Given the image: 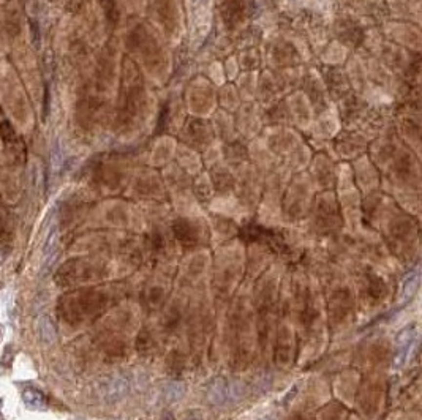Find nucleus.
Segmentation results:
<instances>
[{
  "label": "nucleus",
  "mask_w": 422,
  "mask_h": 420,
  "mask_svg": "<svg viewBox=\"0 0 422 420\" xmlns=\"http://www.w3.org/2000/svg\"><path fill=\"white\" fill-rule=\"evenodd\" d=\"M22 400L29 409H43L46 406V397L38 389H25L22 393Z\"/></svg>",
  "instance_id": "0eeeda50"
},
{
  "label": "nucleus",
  "mask_w": 422,
  "mask_h": 420,
  "mask_svg": "<svg viewBox=\"0 0 422 420\" xmlns=\"http://www.w3.org/2000/svg\"><path fill=\"white\" fill-rule=\"evenodd\" d=\"M130 390V379L125 373H116L105 379L100 385V393L106 403H117L127 397Z\"/></svg>",
  "instance_id": "f257e3e1"
},
{
  "label": "nucleus",
  "mask_w": 422,
  "mask_h": 420,
  "mask_svg": "<svg viewBox=\"0 0 422 420\" xmlns=\"http://www.w3.org/2000/svg\"><path fill=\"white\" fill-rule=\"evenodd\" d=\"M38 335L40 340L44 343V344H52L57 340V332H56V325L52 322V319L44 315L40 318L38 321Z\"/></svg>",
  "instance_id": "39448f33"
},
{
  "label": "nucleus",
  "mask_w": 422,
  "mask_h": 420,
  "mask_svg": "<svg viewBox=\"0 0 422 420\" xmlns=\"http://www.w3.org/2000/svg\"><path fill=\"white\" fill-rule=\"evenodd\" d=\"M207 398L215 406H222L230 403V390H228V381L223 378H215L207 385Z\"/></svg>",
  "instance_id": "7ed1b4c3"
},
{
  "label": "nucleus",
  "mask_w": 422,
  "mask_h": 420,
  "mask_svg": "<svg viewBox=\"0 0 422 420\" xmlns=\"http://www.w3.org/2000/svg\"><path fill=\"white\" fill-rule=\"evenodd\" d=\"M196 2H198V0H196Z\"/></svg>",
  "instance_id": "1a4fd4ad"
},
{
  "label": "nucleus",
  "mask_w": 422,
  "mask_h": 420,
  "mask_svg": "<svg viewBox=\"0 0 422 420\" xmlns=\"http://www.w3.org/2000/svg\"><path fill=\"white\" fill-rule=\"evenodd\" d=\"M419 283H421L419 269H413L406 273L403 281H401V299H403V302L410 300L414 294H416V291L419 289Z\"/></svg>",
  "instance_id": "20e7f679"
},
{
  "label": "nucleus",
  "mask_w": 422,
  "mask_h": 420,
  "mask_svg": "<svg viewBox=\"0 0 422 420\" xmlns=\"http://www.w3.org/2000/svg\"><path fill=\"white\" fill-rule=\"evenodd\" d=\"M258 420H277V416H275V414H267V416L261 417V419H258Z\"/></svg>",
  "instance_id": "6e6552de"
},
{
  "label": "nucleus",
  "mask_w": 422,
  "mask_h": 420,
  "mask_svg": "<svg viewBox=\"0 0 422 420\" xmlns=\"http://www.w3.org/2000/svg\"><path fill=\"white\" fill-rule=\"evenodd\" d=\"M418 340V332L414 325H408V327L401 329L399 332L397 338H395V356H394V368H400L403 366L405 362L408 360L410 356L411 348L416 344Z\"/></svg>",
  "instance_id": "f03ea898"
},
{
  "label": "nucleus",
  "mask_w": 422,
  "mask_h": 420,
  "mask_svg": "<svg viewBox=\"0 0 422 420\" xmlns=\"http://www.w3.org/2000/svg\"><path fill=\"white\" fill-rule=\"evenodd\" d=\"M187 392V385L180 381H171L163 387V398L168 403H176L182 400Z\"/></svg>",
  "instance_id": "423d86ee"
}]
</instances>
